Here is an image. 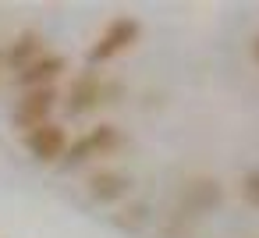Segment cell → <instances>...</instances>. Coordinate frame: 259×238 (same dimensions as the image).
<instances>
[{
	"mask_svg": "<svg viewBox=\"0 0 259 238\" xmlns=\"http://www.w3.org/2000/svg\"><path fill=\"white\" fill-rule=\"evenodd\" d=\"M25 146H29V153L36 156V160H43V164H57V160H64L68 156V132L61 128V125H54V121H47V125H39V128H32L29 135H25Z\"/></svg>",
	"mask_w": 259,
	"mask_h": 238,
	"instance_id": "4",
	"label": "cell"
},
{
	"mask_svg": "<svg viewBox=\"0 0 259 238\" xmlns=\"http://www.w3.org/2000/svg\"><path fill=\"white\" fill-rule=\"evenodd\" d=\"M124 142V135L114 128V125H96V128H89L82 139H75L71 146H68V164H85V160H96V156H107V153H114L117 146Z\"/></svg>",
	"mask_w": 259,
	"mask_h": 238,
	"instance_id": "3",
	"label": "cell"
},
{
	"mask_svg": "<svg viewBox=\"0 0 259 238\" xmlns=\"http://www.w3.org/2000/svg\"><path fill=\"white\" fill-rule=\"evenodd\" d=\"M68 68V61L61 57V54H43L36 64H29L22 75H18V86H25V89H47V86H54L57 82V75Z\"/></svg>",
	"mask_w": 259,
	"mask_h": 238,
	"instance_id": "7",
	"label": "cell"
},
{
	"mask_svg": "<svg viewBox=\"0 0 259 238\" xmlns=\"http://www.w3.org/2000/svg\"><path fill=\"white\" fill-rule=\"evenodd\" d=\"M139 36H142V25H139L135 18H128V15L114 18V22L100 32V39L89 47V64H107V61H114L117 54H124L128 47H135Z\"/></svg>",
	"mask_w": 259,
	"mask_h": 238,
	"instance_id": "1",
	"label": "cell"
},
{
	"mask_svg": "<svg viewBox=\"0 0 259 238\" xmlns=\"http://www.w3.org/2000/svg\"><path fill=\"white\" fill-rule=\"evenodd\" d=\"M128 174L124 171H96V174H89V181H85V188H89V195L96 199V203H117L124 192H128Z\"/></svg>",
	"mask_w": 259,
	"mask_h": 238,
	"instance_id": "8",
	"label": "cell"
},
{
	"mask_svg": "<svg viewBox=\"0 0 259 238\" xmlns=\"http://www.w3.org/2000/svg\"><path fill=\"white\" fill-rule=\"evenodd\" d=\"M241 192H245V199H248L252 206H259V171H248V174H245Z\"/></svg>",
	"mask_w": 259,
	"mask_h": 238,
	"instance_id": "9",
	"label": "cell"
},
{
	"mask_svg": "<svg viewBox=\"0 0 259 238\" xmlns=\"http://www.w3.org/2000/svg\"><path fill=\"white\" fill-rule=\"evenodd\" d=\"M100 103H103V78H100L96 71L78 75V78L71 82L68 96H64L68 114H85V110H93V107H100Z\"/></svg>",
	"mask_w": 259,
	"mask_h": 238,
	"instance_id": "5",
	"label": "cell"
},
{
	"mask_svg": "<svg viewBox=\"0 0 259 238\" xmlns=\"http://www.w3.org/2000/svg\"><path fill=\"white\" fill-rule=\"evenodd\" d=\"M57 86H47V89H25V96L18 100L15 107V128H22L25 135L39 125L50 121V110L57 107Z\"/></svg>",
	"mask_w": 259,
	"mask_h": 238,
	"instance_id": "2",
	"label": "cell"
},
{
	"mask_svg": "<svg viewBox=\"0 0 259 238\" xmlns=\"http://www.w3.org/2000/svg\"><path fill=\"white\" fill-rule=\"evenodd\" d=\"M47 54V43H43V36L39 32H22L11 47H8V54H4V64L11 68V71H25L29 64H36L39 57Z\"/></svg>",
	"mask_w": 259,
	"mask_h": 238,
	"instance_id": "6",
	"label": "cell"
},
{
	"mask_svg": "<svg viewBox=\"0 0 259 238\" xmlns=\"http://www.w3.org/2000/svg\"><path fill=\"white\" fill-rule=\"evenodd\" d=\"M0 68H4V54H0Z\"/></svg>",
	"mask_w": 259,
	"mask_h": 238,
	"instance_id": "11",
	"label": "cell"
},
{
	"mask_svg": "<svg viewBox=\"0 0 259 238\" xmlns=\"http://www.w3.org/2000/svg\"><path fill=\"white\" fill-rule=\"evenodd\" d=\"M252 57H255V61H259V36H255V39H252Z\"/></svg>",
	"mask_w": 259,
	"mask_h": 238,
	"instance_id": "10",
	"label": "cell"
}]
</instances>
